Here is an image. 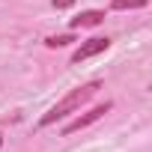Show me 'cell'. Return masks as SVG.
<instances>
[{
  "label": "cell",
  "mask_w": 152,
  "mask_h": 152,
  "mask_svg": "<svg viewBox=\"0 0 152 152\" xmlns=\"http://www.w3.org/2000/svg\"><path fill=\"white\" fill-rule=\"evenodd\" d=\"M102 90V81H90V84H84V87H78V90H72L69 96H63L54 107H48V113H42V119H39V125L45 128V125H54V122H60V119H66L69 113H75V110H81L96 93Z\"/></svg>",
  "instance_id": "cell-1"
},
{
  "label": "cell",
  "mask_w": 152,
  "mask_h": 152,
  "mask_svg": "<svg viewBox=\"0 0 152 152\" xmlns=\"http://www.w3.org/2000/svg\"><path fill=\"white\" fill-rule=\"evenodd\" d=\"M107 48H110V39H107V36L87 39L78 51L72 54V63H84V60H90V57H96V54H102V51H107Z\"/></svg>",
  "instance_id": "cell-2"
},
{
  "label": "cell",
  "mask_w": 152,
  "mask_h": 152,
  "mask_svg": "<svg viewBox=\"0 0 152 152\" xmlns=\"http://www.w3.org/2000/svg\"><path fill=\"white\" fill-rule=\"evenodd\" d=\"M110 110V102H104V104H99V107H93V110H87L84 116H78V119H72L66 128H63V134H75V131H81V128H87V125H93V122H99L104 113Z\"/></svg>",
  "instance_id": "cell-3"
},
{
  "label": "cell",
  "mask_w": 152,
  "mask_h": 152,
  "mask_svg": "<svg viewBox=\"0 0 152 152\" xmlns=\"http://www.w3.org/2000/svg\"><path fill=\"white\" fill-rule=\"evenodd\" d=\"M104 21V12L102 9H87L81 12L78 18H72V30H84V27H99Z\"/></svg>",
  "instance_id": "cell-4"
},
{
  "label": "cell",
  "mask_w": 152,
  "mask_h": 152,
  "mask_svg": "<svg viewBox=\"0 0 152 152\" xmlns=\"http://www.w3.org/2000/svg\"><path fill=\"white\" fill-rule=\"evenodd\" d=\"M69 42H75V36H72V33H60V36H48V39H45V45H48V48H66Z\"/></svg>",
  "instance_id": "cell-5"
},
{
  "label": "cell",
  "mask_w": 152,
  "mask_h": 152,
  "mask_svg": "<svg viewBox=\"0 0 152 152\" xmlns=\"http://www.w3.org/2000/svg\"><path fill=\"white\" fill-rule=\"evenodd\" d=\"M149 0H110L113 9H143Z\"/></svg>",
  "instance_id": "cell-6"
},
{
  "label": "cell",
  "mask_w": 152,
  "mask_h": 152,
  "mask_svg": "<svg viewBox=\"0 0 152 152\" xmlns=\"http://www.w3.org/2000/svg\"><path fill=\"white\" fill-rule=\"evenodd\" d=\"M54 3V9H69V6H75V0H51Z\"/></svg>",
  "instance_id": "cell-7"
},
{
  "label": "cell",
  "mask_w": 152,
  "mask_h": 152,
  "mask_svg": "<svg viewBox=\"0 0 152 152\" xmlns=\"http://www.w3.org/2000/svg\"><path fill=\"white\" fill-rule=\"evenodd\" d=\"M0 146H3V137H0Z\"/></svg>",
  "instance_id": "cell-8"
}]
</instances>
